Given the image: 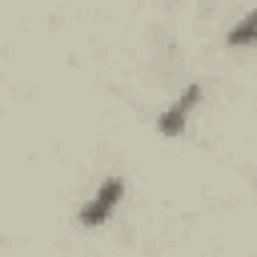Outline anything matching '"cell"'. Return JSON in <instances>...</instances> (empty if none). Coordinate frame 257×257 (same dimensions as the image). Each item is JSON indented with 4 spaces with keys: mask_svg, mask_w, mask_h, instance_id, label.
Instances as JSON below:
<instances>
[{
    "mask_svg": "<svg viewBox=\"0 0 257 257\" xmlns=\"http://www.w3.org/2000/svg\"><path fill=\"white\" fill-rule=\"evenodd\" d=\"M120 197H124V181H120V177H108V181H100V185H96V193H92V197L84 201V209H80V225H84V229H96V225H104V221L116 213Z\"/></svg>",
    "mask_w": 257,
    "mask_h": 257,
    "instance_id": "1",
    "label": "cell"
},
{
    "mask_svg": "<svg viewBox=\"0 0 257 257\" xmlns=\"http://www.w3.org/2000/svg\"><path fill=\"white\" fill-rule=\"evenodd\" d=\"M197 100H201V84H189L181 96H177V104L173 108H165L161 116H157V128L165 133V137H177L181 128H185V120H189V112L197 108Z\"/></svg>",
    "mask_w": 257,
    "mask_h": 257,
    "instance_id": "2",
    "label": "cell"
},
{
    "mask_svg": "<svg viewBox=\"0 0 257 257\" xmlns=\"http://www.w3.org/2000/svg\"><path fill=\"white\" fill-rule=\"evenodd\" d=\"M253 40H257V8H253V12H245V16L229 28L225 44H229V48H245V44H253Z\"/></svg>",
    "mask_w": 257,
    "mask_h": 257,
    "instance_id": "3",
    "label": "cell"
}]
</instances>
